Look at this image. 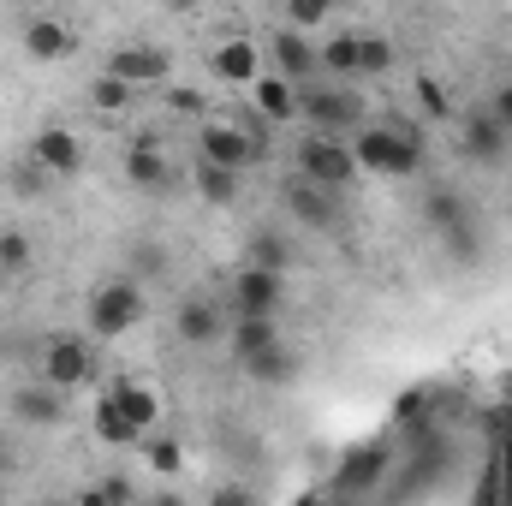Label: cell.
I'll return each mask as SVG.
<instances>
[{
  "instance_id": "obj_1",
  "label": "cell",
  "mask_w": 512,
  "mask_h": 506,
  "mask_svg": "<svg viewBox=\"0 0 512 506\" xmlns=\"http://www.w3.org/2000/svg\"><path fill=\"white\" fill-rule=\"evenodd\" d=\"M161 423V393L137 376H114L96 399V441L102 447H143Z\"/></svg>"
},
{
  "instance_id": "obj_2",
  "label": "cell",
  "mask_w": 512,
  "mask_h": 506,
  "mask_svg": "<svg viewBox=\"0 0 512 506\" xmlns=\"http://www.w3.org/2000/svg\"><path fill=\"white\" fill-rule=\"evenodd\" d=\"M352 155L376 179H411L423 167V131L399 120H364V131H352Z\"/></svg>"
},
{
  "instance_id": "obj_3",
  "label": "cell",
  "mask_w": 512,
  "mask_h": 506,
  "mask_svg": "<svg viewBox=\"0 0 512 506\" xmlns=\"http://www.w3.org/2000/svg\"><path fill=\"white\" fill-rule=\"evenodd\" d=\"M262 155H268V137L256 126L233 120V114H203V126H197V161L227 167V173H245Z\"/></svg>"
},
{
  "instance_id": "obj_4",
  "label": "cell",
  "mask_w": 512,
  "mask_h": 506,
  "mask_svg": "<svg viewBox=\"0 0 512 506\" xmlns=\"http://www.w3.org/2000/svg\"><path fill=\"white\" fill-rule=\"evenodd\" d=\"M298 179L304 185H316V191H352L358 179H364V167H358V155H352V137H322V131H310L304 143H298Z\"/></svg>"
},
{
  "instance_id": "obj_5",
  "label": "cell",
  "mask_w": 512,
  "mask_h": 506,
  "mask_svg": "<svg viewBox=\"0 0 512 506\" xmlns=\"http://www.w3.org/2000/svg\"><path fill=\"white\" fill-rule=\"evenodd\" d=\"M298 120L322 137H352L364 131V96L352 84H298Z\"/></svg>"
},
{
  "instance_id": "obj_6",
  "label": "cell",
  "mask_w": 512,
  "mask_h": 506,
  "mask_svg": "<svg viewBox=\"0 0 512 506\" xmlns=\"http://www.w3.org/2000/svg\"><path fill=\"white\" fill-rule=\"evenodd\" d=\"M143 286L131 280V274H108L96 292H90V334H102V340H120L131 334L137 322H143Z\"/></svg>"
},
{
  "instance_id": "obj_7",
  "label": "cell",
  "mask_w": 512,
  "mask_h": 506,
  "mask_svg": "<svg viewBox=\"0 0 512 506\" xmlns=\"http://www.w3.org/2000/svg\"><path fill=\"white\" fill-rule=\"evenodd\" d=\"M66 405H72V393L48 387L42 376L18 381V387L6 393V411H12L18 429H60V423H66Z\"/></svg>"
},
{
  "instance_id": "obj_8",
  "label": "cell",
  "mask_w": 512,
  "mask_h": 506,
  "mask_svg": "<svg viewBox=\"0 0 512 506\" xmlns=\"http://www.w3.org/2000/svg\"><path fill=\"white\" fill-rule=\"evenodd\" d=\"M102 72H108V78H120L126 90H149V84H167L173 54H167V48H155V42H120V48H108Z\"/></svg>"
},
{
  "instance_id": "obj_9",
  "label": "cell",
  "mask_w": 512,
  "mask_h": 506,
  "mask_svg": "<svg viewBox=\"0 0 512 506\" xmlns=\"http://www.w3.org/2000/svg\"><path fill=\"white\" fill-rule=\"evenodd\" d=\"M36 376L48 387H60V393H78L84 381L96 376V358H90V346L78 334H54V340H42V370Z\"/></svg>"
},
{
  "instance_id": "obj_10",
  "label": "cell",
  "mask_w": 512,
  "mask_h": 506,
  "mask_svg": "<svg viewBox=\"0 0 512 506\" xmlns=\"http://www.w3.org/2000/svg\"><path fill=\"white\" fill-rule=\"evenodd\" d=\"M262 72H268V66H262V48H256L251 36H221V42L209 48V78H215L221 90H251Z\"/></svg>"
},
{
  "instance_id": "obj_11",
  "label": "cell",
  "mask_w": 512,
  "mask_h": 506,
  "mask_svg": "<svg viewBox=\"0 0 512 506\" xmlns=\"http://www.w3.org/2000/svg\"><path fill=\"white\" fill-rule=\"evenodd\" d=\"M30 161L48 173V179H72L84 167V137L72 126H42L30 137Z\"/></svg>"
},
{
  "instance_id": "obj_12",
  "label": "cell",
  "mask_w": 512,
  "mask_h": 506,
  "mask_svg": "<svg viewBox=\"0 0 512 506\" xmlns=\"http://www.w3.org/2000/svg\"><path fill=\"white\" fill-rule=\"evenodd\" d=\"M173 334L185 340V346H221L227 334H233V322H227V310L215 304V298H185L179 304V316H173Z\"/></svg>"
},
{
  "instance_id": "obj_13",
  "label": "cell",
  "mask_w": 512,
  "mask_h": 506,
  "mask_svg": "<svg viewBox=\"0 0 512 506\" xmlns=\"http://www.w3.org/2000/svg\"><path fill=\"white\" fill-rule=\"evenodd\" d=\"M286 274H268V268H239V280H233V310L239 316H262V322H274V310H280V298H286V286H280Z\"/></svg>"
},
{
  "instance_id": "obj_14",
  "label": "cell",
  "mask_w": 512,
  "mask_h": 506,
  "mask_svg": "<svg viewBox=\"0 0 512 506\" xmlns=\"http://www.w3.org/2000/svg\"><path fill=\"white\" fill-rule=\"evenodd\" d=\"M286 215H292L304 233H334V227H340V197H334V191H316V185H304V179H292V185H286Z\"/></svg>"
},
{
  "instance_id": "obj_15",
  "label": "cell",
  "mask_w": 512,
  "mask_h": 506,
  "mask_svg": "<svg viewBox=\"0 0 512 506\" xmlns=\"http://www.w3.org/2000/svg\"><path fill=\"white\" fill-rule=\"evenodd\" d=\"M126 179L137 185V191H149V197H167V191L179 185V173H173V161L161 155V143H155V137H137V143H131Z\"/></svg>"
},
{
  "instance_id": "obj_16",
  "label": "cell",
  "mask_w": 512,
  "mask_h": 506,
  "mask_svg": "<svg viewBox=\"0 0 512 506\" xmlns=\"http://www.w3.org/2000/svg\"><path fill=\"white\" fill-rule=\"evenodd\" d=\"M251 108L268 120V126H292V120H298V84L280 78V72L268 66V72L251 84Z\"/></svg>"
},
{
  "instance_id": "obj_17",
  "label": "cell",
  "mask_w": 512,
  "mask_h": 506,
  "mask_svg": "<svg viewBox=\"0 0 512 506\" xmlns=\"http://www.w3.org/2000/svg\"><path fill=\"white\" fill-rule=\"evenodd\" d=\"M18 48H24L30 60H66V54L78 48V36H72V24H60V18H24Z\"/></svg>"
},
{
  "instance_id": "obj_18",
  "label": "cell",
  "mask_w": 512,
  "mask_h": 506,
  "mask_svg": "<svg viewBox=\"0 0 512 506\" xmlns=\"http://www.w3.org/2000/svg\"><path fill=\"white\" fill-rule=\"evenodd\" d=\"M459 149H465V161H483V167H495L501 155H507V131L501 120L483 108V114H471L465 126H459Z\"/></svg>"
},
{
  "instance_id": "obj_19",
  "label": "cell",
  "mask_w": 512,
  "mask_h": 506,
  "mask_svg": "<svg viewBox=\"0 0 512 506\" xmlns=\"http://www.w3.org/2000/svg\"><path fill=\"white\" fill-rule=\"evenodd\" d=\"M268 54H274V72H280V78H292V84H310V72H316V48H310L304 36L280 30V36L268 42Z\"/></svg>"
},
{
  "instance_id": "obj_20",
  "label": "cell",
  "mask_w": 512,
  "mask_h": 506,
  "mask_svg": "<svg viewBox=\"0 0 512 506\" xmlns=\"http://www.w3.org/2000/svg\"><path fill=\"white\" fill-rule=\"evenodd\" d=\"M316 66H328V84H352V78H358V30L322 42V48H316Z\"/></svg>"
},
{
  "instance_id": "obj_21",
  "label": "cell",
  "mask_w": 512,
  "mask_h": 506,
  "mask_svg": "<svg viewBox=\"0 0 512 506\" xmlns=\"http://www.w3.org/2000/svg\"><path fill=\"white\" fill-rule=\"evenodd\" d=\"M227 346L239 352V364L256 358V352H268V346H280V328L274 322H262V316H239L233 322V334H227Z\"/></svg>"
},
{
  "instance_id": "obj_22",
  "label": "cell",
  "mask_w": 512,
  "mask_h": 506,
  "mask_svg": "<svg viewBox=\"0 0 512 506\" xmlns=\"http://www.w3.org/2000/svg\"><path fill=\"white\" fill-rule=\"evenodd\" d=\"M245 370H251V381H262V387H286V381L298 376V358H292L286 340H280V346H268V352L245 358Z\"/></svg>"
},
{
  "instance_id": "obj_23",
  "label": "cell",
  "mask_w": 512,
  "mask_h": 506,
  "mask_svg": "<svg viewBox=\"0 0 512 506\" xmlns=\"http://www.w3.org/2000/svg\"><path fill=\"white\" fill-rule=\"evenodd\" d=\"M197 197H203V203H215V209H227V203L239 197V173H227V167H209V161H197Z\"/></svg>"
},
{
  "instance_id": "obj_24",
  "label": "cell",
  "mask_w": 512,
  "mask_h": 506,
  "mask_svg": "<svg viewBox=\"0 0 512 506\" xmlns=\"http://www.w3.org/2000/svg\"><path fill=\"white\" fill-rule=\"evenodd\" d=\"M143 465H149L155 477H185V447H179L173 435H149V441H143Z\"/></svg>"
},
{
  "instance_id": "obj_25",
  "label": "cell",
  "mask_w": 512,
  "mask_h": 506,
  "mask_svg": "<svg viewBox=\"0 0 512 506\" xmlns=\"http://www.w3.org/2000/svg\"><path fill=\"white\" fill-rule=\"evenodd\" d=\"M286 262H292V251H286V239L274 233V227H262L251 239V268H268V274H286Z\"/></svg>"
},
{
  "instance_id": "obj_26",
  "label": "cell",
  "mask_w": 512,
  "mask_h": 506,
  "mask_svg": "<svg viewBox=\"0 0 512 506\" xmlns=\"http://www.w3.org/2000/svg\"><path fill=\"white\" fill-rule=\"evenodd\" d=\"M441 245L453 251V262H465V268H471V262L483 256V245H477V227H471V215H465V221H453V227H441Z\"/></svg>"
},
{
  "instance_id": "obj_27",
  "label": "cell",
  "mask_w": 512,
  "mask_h": 506,
  "mask_svg": "<svg viewBox=\"0 0 512 506\" xmlns=\"http://www.w3.org/2000/svg\"><path fill=\"white\" fill-rule=\"evenodd\" d=\"M90 108H96V114H126V108H131V90L120 84V78H108V72H102V78L90 84Z\"/></svg>"
},
{
  "instance_id": "obj_28",
  "label": "cell",
  "mask_w": 512,
  "mask_h": 506,
  "mask_svg": "<svg viewBox=\"0 0 512 506\" xmlns=\"http://www.w3.org/2000/svg\"><path fill=\"white\" fill-rule=\"evenodd\" d=\"M393 66V42L387 36H358V78H376Z\"/></svg>"
},
{
  "instance_id": "obj_29",
  "label": "cell",
  "mask_w": 512,
  "mask_h": 506,
  "mask_svg": "<svg viewBox=\"0 0 512 506\" xmlns=\"http://www.w3.org/2000/svg\"><path fill=\"white\" fill-rule=\"evenodd\" d=\"M6 185H12V191H18L24 203H36V197H48V191H42V185H48V173H42L36 161H24V167L12 161V173H6Z\"/></svg>"
},
{
  "instance_id": "obj_30",
  "label": "cell",
  "mask_w": 512,
  "mask_h": 506,
  "mask_svg": "<svg viewBox=\"0 0 512 506\" xmlns=\"http://www.w3.org/2000/svg\"><path fill=\"white\" fill-rule=\"evenodd\" d=\"M30 268V239L24 233H0V274H24Z\"/></svg>"
},
{
  "instance_id": "obj_31",
  "label": "cell",
  "mask_w": 512,
  "mask_h": 506,
  "mask_svg": "<svg viewBox=\"0 0 512 506\" xmlns=\"http://www.w3.org/2000/svg\"><path fill=\"white\" fill-rule=\"evenodd\" d=\"M316 24H328V6L322 0H292L286 6V30L298 36V30H316Z\"/></svg>"
},
{
  "instance_id": "obj_32",
  "label": "cell",
  "mask_w": 512,
  "mask_h": 506,
  "mask_svg": "<svg viewBox=\"0 0 512 506\" xmlns=\"http://www.w3.org/2000/svg\"><path fill=\"white\" fill-rule=\"evenodd\" d=\"M417 96H423V114H429V120H447V114H453V96H441V84H429V78H423V84H417Z\"/></svg>"
},
{
  "instance_id": "obj_33",
  "label": "cell",
  "mask_w": 512,
  "mask_h": 506,
  "mask_svg": "<svg viewBox=\"0 0 512 506\" xmlns=\"http://www.w3.org/2000/svg\"><path fill=\"white\" fill-rule=\"evenodd\" d=\"M167 108H173V114H203V90L173 84V90H167Z\"/></svg>"
},
{
  "instance_id": "obj_34",
  "label": "cell",
  "mask_w": 512,
  "mask_h": 506,
  "mask_svg": "<svg viewBox=\"0 0 512 506\" xmlns=\"http://www.w3.org/2000/svg\"><path fill=\"white\" fill-rule=\"evenodd\" d=\"M489 114H495V120H501V131L512 137V84H501V90H495V102H489Z\"/></svg>"
},
{
  "instance_id": "obj_35",
  "label": "cell",
  "mask_w": 512,
  "mask_h": 506,
  "mask_svg": "<svg viewBox=\"0 0 512 506\" xmlns=\"http://www.w3.org/2000/svg\"><path fill=\"white\" fill-rule=\"evenodd\" d=\"M215 506H251V495H245V489H221V495H215Z\"/></svg>"
},
{
  "instance_id": "obj_36",
  "label": "cell",
  "mask_w": 512,
  "mask_h": 506,
  "mask_svg": "<svg viewBox=\"0 0 512 506\" xmlns=\"http://www.w3.org/2000/svg\"><path fill=\"white\" fill-rule=\"evenodd\" d=\"M149 506H185V501H179V495L167 489V495H155V501H149Z\"/></svg>"
},
{
  "instance_id": "obj_37",
  "label": "cell",
  "mask_w": 512,
  "mask_h": 506,
  "mask_svg": "<svg viewBox=\"0 0 512 506\" xmlns=\"http://www.w3.org/2000/svg\"><path fill=\"white\" fill-rule=\"evenodd\" d=\"M78 506H108V501H102V495H96V489H90V495H84V501H78Z\"/></svg>"
},
{
  "instance_id": "obj_38",
  "label": "cell",
  "mask_w": 512,
  "mask_h": 506,
  "mask_svg": "<svg viewBox=\"0 0 512 506\" xmlns=\"http://www.w3.org/2000/svg\"><path fill=\"white\" fill-rule=\"evenodd\" d=\"M48 506H78V501H48Z\"/></svg>"
}]
</instances>
